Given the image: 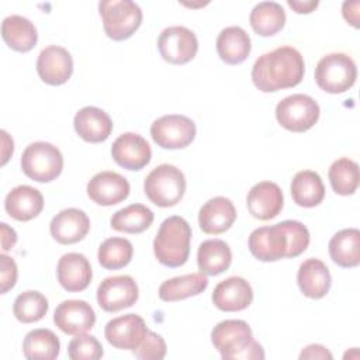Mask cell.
I'll use <instances>...</instances> for the list:
<instances>
[{
  "mask_svg": "<svg viewBox=\"0 0 360 360\" xmlns=\"http://www.w3.org/2000/svg\"><path fill=\"white\" fill-rule=\"evenodd\" d=\"M236 219L233 202L226 197H214L208 200L198 212V224L204 233L219 235L228 231Z\"/></svg>",
  "mask_w": 360,
  "mask_h": 360,
  "instance_id": "7402d4cb",
  "label": "cell"
},
{
  "mask_svg": "<svg viewBox=\"0 0 360 360\" xmlns=\"http://www.w3.org/2000/svg\"><path fill=\"white\" fill-rule=\"evenodd\" d=\"M208 278L202 273H191L163 281L159 287V298L166 302H174L194 297L205 291Z\"/></svg>",
  "mask_w": 360,
  "mask_h": 360,
  "instance_id": "f546056e",
  "label": "cell"
},
{
  "mask_svg": "<svg viewBox=\"0 0 360 360\" xmlns=\"http://www.w3.org/2000/svg\"><path fill=\"white\" fill-rule=\"evenodd\" d=\"M191 228L188 222L173 215L166 218L153 239V253L158 262L166 267L183 266L190 255Z\"/></svg>",
  "mask_w": 360,
  "mask_h": 360,
  "instance_id": "277c9868",
  "label": "cell"
},
{
  "mask_svg": "<svg viewBox=\"0 0 360 360\" xmlns=\"http://www.w3.org/2000/svg\"><path fill=\"white\" fill-rule=\"evenodd\" d=\"M291 197L300 207L312 208L322 202L325 186L321 176L312 170L298 172L291 181Z\"/></svg>",
  "mask_w": 360,
  "mask_h": 360,
  "instance_id": "4dcf8cb0",
  "label": "cell"
},
{
  "mask_svg": "<svg viewBox=\"0 0 360 360\" xmlns=\"http://www.w3.org/2000/svg\"><path fill=\"white\" fill-rule=\"evenodd\" d=\"M153 212L143 204H131L118 210L110 219L111 228L124 233H141L153 222Z\"/></svg>",
  "mask_w": 360,
  "mask_h": 360,
  "instance_id": "836d02e7",
  "label": "cell"
},
{
  "mask_svg": "<svg viewBox=\"0 0 360 360\" xmlns=\"http://www.w3.org/2000/svg\"><path fill=\"white\" fill-rule=\"evenodd\" d=\"M158 49L166 62L184 65L195 56L198 41L191 30L183 25H173L160 32L158 38Z\"/></svg>",
  "mask_w": 360,
  "mask_h": 360,
  "instance_id": "8fae6325",
  "label": "cell"
},
{
  "mask_svg": "<svg viewBox=\"0 0 360 360\" xmlns=\"http://www.w3.org/2000/svg\"><path fill=\"white\" fill-rule=\"evenodd\" d=\"M276 118L283 128L291 132H305L316 124L319 105L311 96L291 94L277 104Z\"/></svg>",
  "mask_w": 360,
  "mask_h": 360,
  "instance_id": "9c48e42d",
  "label": "cell"
},
{
  "mask_svg": "<svg viewBox=\"0 0 360 360\" xmlns=\"http://www.w3.org/2000/svg\"><path fill=\"white\" fill-rule=\"evenodd\" d=\"M68 354L72 360H97L103 357V346L94 336L82 333L69 342Z\"/></svg>",
  "mask_w": 360,
  "mask_h": 360,
  "instance_id": "74e56055",
  "label": "cell"
},
{
  "mask_svg": "<svg viewBox=\"0 0 360 360\" xmlns=\"http://www.w3.org/2000/svg\"><path fill=\"white\" fill-rule=\"evenodd\" d=\"M249 34L236 25L224 28L217 38V52L222 62L228 65L242 63L250 53Z\"/></svg>",
  "mask_w": 360,
  "mask_h": 360,
  "instance_id": "484cf974",
  "label": "cell"
},
{
  "mask_svg": "<svg viewBox=\"0 0 360 360\" xmlns=\"http://www.w3.org/2000/svg\"><path fill=\"white\" fill-rule=\"evenodd\" d=\"M357 77L354 60L340 52L325 55L315 68V82L319 89L330 94H339L349 90Z\"/></svg>",
  "mask_w": 360,
  "mask_h": 360,
  "instance_id": "52a82bcc",
  "label": "cell"
},
{
  "mask_svg": "<svg viewBox=\"0 0 360 360\" xmlns=\"http://www.w3.org/2000/svg\"><path fill=\"white\" fill-rule=\"evenodd\" d=\"M359 1H345L343 3V17L347 22H350L354 28L359 27Z\"/></svg>",
  "mask_w": 360,
  "mask_h": 360,
  "instance_id": "b9f144b4",
  "label": "cell"
},
{
  "mask_svg": "<svg viewBox=\"0 0 360 360\" xmlns=\"http://www.w3.org/2000/svg\"><path fill=\"white\" fill-rule=\"evenodd\" d=\"M49 304L45 295L38 291H24L14 300L13 314L22 323H32L41 321L48 312Z\"/></svg>",
  "mask_w": 360,
  "mask_h": 360,
  "instance_id": "8d00e7d4",
  "label": "cell"
},
{
  "mask_svg": "<svg viewBox=\"0 0 360 360\" xmlns=\"http://www.w3.org/2000/svg\"><path fill=\"white\" fill-rule=\"evenodd\" d=\"M246 204L252 217L260 221H269L283 210L281 188L273 181H260L249 190Z\"/></svg>",
  "mask_w": 360,
  "mask_h": 360,
  "instance_id": "44dd1931",
  "label": "cell"
},
{
  "mask_svg": "<svg viewBox=\"0 0 360 360\" xmlns=\"http://www.w3.org/2000/svg\"><path fill=\"white\" fill-rule=\"evenodd\" d=\"M20 163L25 176L38 183H49L62 173L63 156L55 145L38 141L25 148Z\"/></svg>",
  "mask_w": 360,
  "mask_h": 360,
  "instance_id": "ba28073f",
  "label": "cell"
},
{
  "mask_svg": "<svg viewBox=\"0 0 360 360\" xmlns=\"http://www.w3.org/2000/svg\"><path fill=\"white\" fill-rule=\"evenodd\" d=\"M145 195L158 207L167 208L176 205L184 195L186 177L180 169L163 163L156 166L143 181Z\"/></svg>",
  "mask_w": 360,
  "mask_h": 360,
  "instance_id": "5b68a950",
  "label": "cell"
},
{
  "mask_svg": "<svg viewBox=\"0 0 360 360\" xmlns=\"http://www.w3.org/2000/svg\"><path fill=\"white\" fill-rule=\"evenodd\" d=\"M0 225H1V248H3V252H7L13 249V246L15 245L17 233L6 222H1Z\"/></svg>",
  "mask_w": 360,
  "mask_h": 360,
  "instance_id": "7bdbcfd3",
  "label": "cell"
},
{
  "mask_svg": "<svg viewBox=\"0 0 360 360\" xmlns=\"http://www.w3.org/2000/svg\"><path fill=\"white\" fill-rule=\"evenodd\" d=\"M232 252L222 239H207L197 250V264L200 273L205 276H218L229 269Z\"/></svg>",
  "mask_w": 360,
  "mask_h": 360,
  "instance_id": "4316f807",
  "label": "cell"
},
{
  "mask_svg": "<svg viewBox=\"0 0 360 360\" xmlns=\"http://www.w3.org/2000/svg\"><path fill=\"white\" fill-rule=\"evenodd\" d=\"M166 350L167 347L165 339L160 335L149 330L134 353L141 360H160L166 356Z\"/></svg>",
  "mask_w": 360,
  "mask_h": 360,
  "instance_id": "f35d334b",
  "label": "cell"
},
{
  "mask_svg": "<svg viewBox=\"0 0 360 360\" xmlns=\"http://www.w3.org/2000/svg\"><path fill=\"white\" fill-rule=\"evenodd\" d=\"M139 297V290L131 276H112L104 278L97 288V302L105 312H118L132 307Z\"/></svg>",
  "mask_w": 360,
  "mask_h": 360,
  "instance_id": "7c38bea8",
  "label": "cell"
},
{
  "mask_svg": "<svg viewBox=\"0 0 360 360\" xmlns=\"http://www.w3.org/2000/svg\"><path fill=\"white\" fill-rule=\"evenodd\" d=\"M134 255L132 243L125 238H108L105 239L97 253L98 263L107 270H118L125 267Z\"/></svg>",
  "mask_w": 360,
  "mask_h": 360,
  "instance_id": "d590c367",
  "label": "cell"
},
{
  "mask_svg": "<svg viewBox=\"0 0 360 360\" xmlns=\"http://www.w3.org/2000/svg\"><path fill=\"white\" fill-rule=\"evenodd\" d=\"M128 180L117 172L105 170L94 174L87 183V195L98 205L120 204L129 195Z\"/></svg>",
  "mask_w": 360,
  "mask_h": 360,
  "instance_id": "e0dca14e",
  "label": "cell"
},
{
  "mask_svg": "<svg viewBox=\"0 0 360 360\" xmlns=\"http://www.w3.org/2000/svg\"><path fill=\"white\" fill-rule=\"evenodd\" d=\"M1 37L4 42L17 52L31 51L38 41L34 24L28 18L17 14H11L3 20Z\"/></svg>",
  "mask_w": 360,
  "mask_h": 360,
  "instance_id": "83f0119b",
  "label": "cell"
},
{
  "mask_svg": "<svg viewBox=\"0 0 360 360\" xmlns=\"http://www.w3.org/2000/svg\"><path fill=\"white\" fill-rule=\"evenodd\" d=\"M111 156L117 165L127 170H141L150 162L152 149L143 136L125 132L114 141Z\"/></svg>",
  "mask_w": 360,
  "mask_h": 360,
  "instance_id": "2e32d148",
  "label": "cell"
},
{
  "mask_svg": "<svg viewBox=\"0 0 360 360\" xmlns=\"http://www.w3.org/2000/svg\"><path fill=\"white\" fill-rule=\"evenodd\" d=\"M4 208L11 218L25 222L41 214L44 197L39 190L31 186H17L6 195Z\"/></svg>",
  "mask_w": 360,
  "mask_h": 360,
  "instance_id": "d4e9b609",
  "label": "cell"
},
{
  "mask_svg": "<svg viewBox=\"0 0 360 360\" xmlns=\"http://www.w3.org/2000/svg\"><path fill=\"white\" fill-rule=\"evenodd\" d=\"M288 6L298 14H308L312 13L318 7V1L309 0V1H295V0H288Z\"/></svg>",
  "mask_w": 360,
  "mask_h": 360,
  "instance_id": "ee69618b",
  "label": "cell"
},
{
  "mask_svg": "<svg viewBox=\"0 0 360 360\" xmlns=\"http://www.w3.org/2000/svg\"><path fill=\"white\" fill-rule=\"evenodd\" d=\"M253 301V290L250 284L238 276L229 277L218 283L212 291L214 305L225 312H236L246 309Z\"/></svg>",
  "mask_w": 360,
  "mask_h": 360,
  "instance_id": "d6986e66",
  "label": "cell"
},
{
  "mask_svg": "<svg viewBox=\"0 0 360 360\" xmlns=\"http://www.w3.org/2000/svg\"><path fill=\"white\" fill-rule=\"evenodd\" d=\"M330 259L340 267H356L360 263V231L342 229L329 240Z\"/></svg>",
  "mask_w": 360,
  "mask_h": 360,
  "instance_id": "f1b7e54d",
  "label": "cell"
},
{
  "mask_svg": "<svg viewBox=\"0 0 360 360\" xmlns=\"http://www.w3.org/2000/svg\"><path fill=\"white\" fill-rule=\"evenodd\" d=\"M304 72L302 55L292 46H278L256 59L252 80L260 91L271 93L300 84Z\"/></svg>",
  "mask_w": 360,
  "mask_h": 360,
  "instance_id": "7a4b0ae2",
  "label": "cell"
},
{
  "mask_svg": "<svg viewBox=\"0 0 360 360\" xmlns=\"http://www.w3.org/2000/svg\"><path fill=\"white\" fill-rule=\"evenodd\" d=\"M90 219L87 214L79 208H66L58 212L51 224L52 238L60 245L77 243L89 233Z\"/></svg>",
  "mask_w": 360,
  "mask_h": 360,
  "instance_id": "ac0fdd59",
  "label": "cell"
},
{
  "mask_svg": "<svg viewBox=\"0 0 360 360\" xmlns=\"http://www.w3.org/2000/svg\"><path fill=\"white\" fill-rule=\"evenodd\" d=\"M149 332L145 321L136 314H127L107 322L104 336L107 342L122 350H135Z\"/></svg>",
  "mask_w": 360,
  "mask_h": 360,
  "instance_id": "4fadbf2b",
  "label": "cell"
},
{
  "mask_svg": "<svg viewBox=\"0 0 360 360\" xmlns=\"http://www.w3.org/2000/svg\"><path fill=\"white\" fill-rule=\"evenodd\" d=\"M0 269H1L0 270V274H1V290L0 291H1V294H6L8 290H11L15 285L17 274H18L17 264L10 256L1 253L0 255Z\"/></svg>",
  "mask_w": 360,
  "mask_h": 360,
  "instance_id": "ab89813d",
  "label": "cell"
},
{
  "mask_svg": "<svg viewBox=\"0 0 360 360\" xmlns=\"http://www.w3.org/2000/svg\"><path fill=\"white\" fill-rule=\"evenodd\" d=\"M195 124L191 118L180 114L163 115L150 125L153 142L163 149H181L195 138Z\"/></svg>",
  "mask_w": 360,
  "mask_h": 360,
  "instance_id": "30bf717a",
  "label": "cell"
},
{
  "mask_svg": "<svg viewBox=\"0 0 360 360\" xmlns=\"http://www.w3.org/2000/svg\"><path fill=\"white\" fill-rule=\"evenodd\" d=\"M1 138H3V150H1L3 159H1V165H6L8 158H10V155H13L14 146H13V139L8 136V134L4 129L1 131Z\"/></svg>",
  "mask_w": 360,
  "mask_h": 360,
  "instance_id": "f6af8a7d",
  "label": "cell"
},
{
  "mask_svg": "<svg viewBox=\"0 0 360 360\" xmlns=\"http://www.w3.org/2000/svg\"><path fill=\"white\" fill-rule=\"evenodd\" d=\"M328 177L336 194L352 195L359 187V165L349 158H340L330 165Z\"/></svg>",
  "mask_w": 360,
  "mask_h": 360,
  "instance_id": "e575fe53",
  "label": "cell"
},
{
  "mask_svg": "<svg viewBox=\"0 0 360 360\" xmlns=\"http://www.w3.org/2000/svg\"><path fill=\"white\" fill-rule=\"evenodd\" d=\"M60 343L58 336L45 328L28 332L22 342V353L30 360H53L59 356Z\"/></svg>",
  "mask_w": 360,
  "mask_h": 360,
  "instance_id": "d6a6232c",
  "label": "cell"
},
{
  "mask_svg": "<svg viewBox=\"0 0 360 360\" xmlns=\"http://www.w3.org/2000/svg\"><path fill=\"white\" fill-rule=\"evenodd\" d=\"M37 72L44 83L60 86L66 83L73 73L72 55L63 46L49 45L38 55Z\"/></svg>",
  "mask_w": 360,
  "mask_h": 360,
  "instance_id": "9a60e30c",
  "label": "cell"
},
{
  "mask_svg": "<svg viewBox=\"0 0 360 360\" xmlns=\"http://www.w3.org/2000/svg\"><path fill=\"white\" fill-rule=\"evenodd\" d=\"M253 31L260 37H271L283 30L285 24V11L276 1L257 3L249 15Z\"/></svg>",
  "mask_w": 360,
  "mask_h": 360,
  "instance_id": "1f68e13d",
  "label": "cell"
},
{
  "mask_svg": "<svg viewBox=\"0 0 360 360\" xmlns=\"http://www.w3.org/2000/svg\"><path fill=\"white\" fill-rule=\"evenodd\" d=\"M53 322L63 333L77 336L89 332L94 326L96 312L83 300H68L56 307Z\"/></svg>",
  "mask_w": 360,
  "mask_h": 360,
  "instance_id": "5bb4252c",
  "label": "cell"
},
{
  "mask_svg": "<svg viewBox=\"0 0 360 360\" xmlns=\"http://www.w3.org/2000/svg\"><path fill=\"white\" fill-rule=\"evenodd\" d=\"M309 245L308 228L300 221L287 219L271 226L256 228L249 235V250L262 262L297 257Z\"/></svg>",
  "mask_w": 360,
  "mask_h": 360,
  "instance_id": "6da1fadb",
  "label": "cell"
},
{
  "mask_svg": "<svg viewBox=\"0 0 360 360\" xmlns=\"http://www.w3.org/2000/svg\"><path fill=\"white\" fill-rule=\"evenodd\" d=\"M297 283L305 297L319 300L329 292L332 278L326 264L319 259L311 257L300 264Z\"/></svg>",
  "mask_w": 360,
  "mask_h": 360,
  "instance_id": "cb8c5ba5",
  "label": "cell"
},
{
  "mask_svg": "<svg viewBox=\"0 0 360 360\" xmlns=\"http://www.w3.org/2000/svg\"><path fill=\"white\" fill-rule=\"evenodd\" d=\"M211 342L224 360L264 359L263 347L253 340L250 326L242 319H225L211 332Z\"/></svg>",
  "mask_w": 360,
  "mask_h": 360,
  "instance_id": "3957f363",
  "label": "cell"
},
{
  "mask_svg": "<svg viewBox=\"0 0 360 360\" xmlns=\"http://www.w3.org/2000/svg\"><path fill=\"white\" fill-rule=\"evenodd\" d=\"M333 356L332 353L322 345H308L307 347L302 349L300 353V359H323V360H330Z\"/></svg>",
  "mask_w": 360,
  "mask_h": 360,
  "instance_id": "60d3db41",
  "label": "cell"
},
{
  "mask_svg": "<svg viewBox=\"0 0 360 360\" xmlns=\"http://www.w3.org/2000/svg\"><path fill=\"white\" fill-rule=\"evenodd\" d=\"M73 127L83 141L98 143L104 142L111 135L112 121L104 110L87 105L76 112L73 118Z\"/></svg>",
  "mask_w": 360,
  "mask_h": 360,
  "instance_id": "603a6c76",
  "label": "cell"
},
{
  "mask_svg": "<svg viewBox=\"0 0 360 360\" xmlns=\"http://www.w3.org/2000/svg\"><path fill=\"white\" fill-rule=\"evenodd\" d=\"M56 276L59 284L69 292H79L89 287L93 271L90 262L82 253L70 252L65 253L56 267Z\"/></svg>",
  "mask_w": 360,
  "mask_h": 360,
  "instance_id": "ffe728a7",
  "label": "cell"
},
{
  "mask_svg": "<svg viewBox=\"0 0 360 360\" xmlns=\"http://www.w3.org/2000/svg\"><path fill=\"white\" fill-rule=\"evenodd\" d=\"M98 11L104 32L114 41L128 39L142 22V10L131 0L100 1Z\"/></svg>",
  "mask_w": 360,
  "mask_h": 360,
  "instance_id": "8992f818",
  "label": "cell"
}]
</instances>
